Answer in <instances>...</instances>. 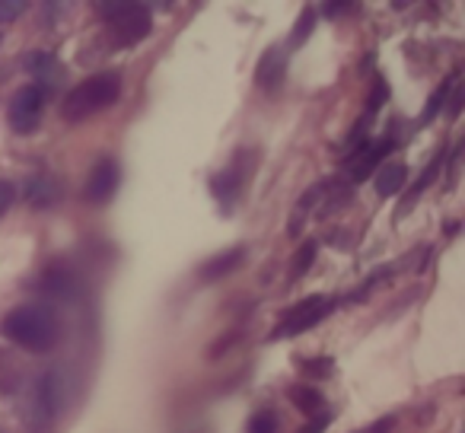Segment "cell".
Returning <instances> with one entry per match:
<instances>
[{
    "mask_svg": "<svg viewBox=\"0 0 465 433\" xmlns=\"http://www.w3.org/2000/svg\"><path fill=\"white\" fill-rule=\"evenodd\" d=\"M284 77H287V54L281 45L268 48L259 61V71H255V84L268 93H278L284 86Z\"/></svg>",
    "mask_w": 465,
    "mask_h": 433,
    "instance_id": "9c48e42d",
    "label": "cell"
},
{
    "mask_svg": "<svg viewBox=\"0 0 465 433\" xmlns=\"http://www.w3.org/2000/svg\"><path fill=\"white\" fill-rule=\"evenodd\" d=\"M26 198H29V204H35V207H52L54 201L61 198V188L54 185L48 175H35V179H29Z\"/></svg>",
    "mask_w": 465,
    "mask_h": 433,
    "instance_id": "9a60e30c",
    "label": "cell"
},
{
    "mask_svg": "<svg viewBox=\"0 0 465 433\" xmlns=\"http://www.w3.org/2000/svg\"><path fill=\"white\" fill-rule=\"evenodd\" d=\"M118 96H122V77L118 74H96V77L84 80V84L67 93L64 103H61V115L67 122H86L96 112L115 105Z\"/></svg>",
    "mask_w": 465,
    "mask_h": 433,
    "instance_id": "7a4b0ae2",
    "label": "cell"
},
{
    "mask_svg": "<svg viewBox=\"0 0 465 433\" xmlns=\"http://www.w3.org/2000/svg\"><path fill=\"white\" fill-rule=\"evenodd\" d=\"M42 105H45V90L39 84H29L14 93V99H10V124H14L16 134H33L39 128Z\"/></svg>",
    "mask_w": 465,
    "mask_h": 433,
    "instance_id": "8992f818",
    "label": "cell"
},
{
    "mask_svg": "<svg viewBox=\"0 0 465 433\" xmlns=\"http://www.w3.org/2000/svg\"><path fill=\"white\" fill-rule=\"evenodd\" d=\"M23 10H26V4H20V0H0V23L16 20Z\"/></svg>",
    "mask_w": 465,
    "mask_h": 433,
    "instance_id": "cb8c5ba5",
    "label": "cell"
},
{
    "mask_svg": "<svg viewBox=\"0 0 465 433\" xmlns=\"http://www.w3.org/2000/svg\"><path fill=\"white\" fill-rule=\"evenodd\" d=\"M99 14L109 23L115 42H122V45H137L153 29V16L143 4H99Z\"/></svg>",
    "mask_w": 465,
    "mask_h": 433,
    "instance_id": "277c9868",
    "label": "cell"
},
{
    "mask_svg": "<svg viewBox=\"0 0 465 433\" xmlns=\"http://www.w3.org/2000/svg\"><path fill=\"white\" fill-rule=\"evenodd\" d=\"M322 10L331 16V20H338V14H348V10H354V7H351V4H325Z\"/></svg>",
    "mask_w": 465,
    "mask_h": 433,
    "instance_id": "f1b7e54d",
    "label": "cell"
},
{
    "mask_svg": "<svg viewBox=\"0 0 465 433\" xmlns=\"http://www.w3.org/2000/svg\"><path fill=\"white\" fill-rule=\"evenodd\" d=\"M58 61H54V54H48V52H33V54H26V71L33 74L35 80H39V86L45 90L48 84H52L54 77H58Z\"/></svg>",
    "mask_w": 465,
    "mask_h": 433,
    "instance_id": "4fadbf2b",
    "label": "cell"
},
{
    "mask_svg": "<svg viewBox=\"0 0 465 433\" xmlns=\"http://www.w3.org/2000/svg\"><path fill=\"white\" fill-rule=\"evenodd\" d=\"M450 90H452V80H446V84H440L437 90H433V96H430V103H427V109H424V115H420V124H430L433 118H437V112L446 105V96H450Z\"/></svg>",
    "mask_w": 465,
    "mask_h": 433,
    "instance_id": "44dd1931",
    "label": "cell"
},
{
    "mask_svg": "<svg viewBox=\"0 0 465 433\" xmlns=\"http://www.w3.org/2000/svg\"><path fill=\"white\" fill-rule=\"evenodd\" d=\"M118 182H122V172H118L115 160H99L96 166L90 169V179L84 185V201L86 204H109L112 194L118 192Z\"/></svg>",
    "mask_w": 465,
    "mask_h": 433,
    "instance_id": "52a82bcc",
    "label": "cell"
},
{
    "mask_svg": "<svg viewBox=\"0 0 465 433\" xmlns=\"http://www.w3.org/2000/svg\"><path fill=\"white\" fill-rule=\"evenodd\" d=\"M4 335L14 344H20V348L45 354V350H52L54 344H58L61 322L52 306L26 303V306H16V310L4 319Z\"/></svg>",
    "mask_w": 465,
    "mask_h": 433,
    "instance_id": "6da1fadb",
    "label": "cell"
},
{
    "mask_svg": "<svg viewBox=\"0 0 465 433\" xmlns=\"http://www.w3.org/2000/svg\"><path fill=\"white\" fill-rule=\"evenodd\" d=\"M395 150V141L392 137H382V141H363L357 143V150L348 156V169H351V179L354 182H363L373 169L382 166L389 153Z\"/></svg>",
    "mask_w": 465,
    "mask_h": 433,
    "instance_id": "ba28073f",
    "label": "cell"
},
{
    "mask_svg": "<svg viewBox=\"0 0 465 433\" xmlns=\"http://www.w3.org/2000/svg\"><path fill=\"white\" fill-rule=\"evenodd\" d=\"M61 395H64V379H61L58 369H45L39 379L29 389V399L23 405V418H26V427L33 433H45L48 427L54 424L61 411Z\"/></svg>",
    "mask_w": 465,
    "mask_h": 433,
    "instance_id": "3957f363",
    "label": "cell"
},
{
    "mask_svg": "<svg viewBox=\"0 0 465 433\" xmlns=\"http://www.w3.org/2000/svg\"><path fill=\"white\" fill-rule=\"evenodd\" d=\"M386 96H389L386 84H382V80L376 77V80H373V96H370V103H367V115H373V112H380V105L386 103Z\"/></svg>",
    "mask_w": 465,
    "mask_h": 433,
    "instance_id": "603a6c76",
    "label": "cell"
},
{
    "mask_svg": "<svg viewBox=\"0 0 465 433\" xmlns=\"http://www.w3.org/2000/svg\"><path fill=\"white\" fill-rule=\"evenodd\" d=\"M242 172H246V169L240 166V162H232V166H226L223 172L220 175H213V192H217V198L223 201H232L236 198V192H240V185H242Z\"/></svg>",
    "mask_w": 465,
    "mask_h": 433,
    "instance_id": "5bb4252c",
    "label": "cell"
},
{
    "mask_svg": "<svg viewBox=\"0 0 465 433\" xmlns=\"http://www.w3.org/2000/svg\"><path fill=\"white\" fill-rule=\"evenodd\" d=\"M316 16H319V10H312V7H306L303 14H300L297 26H293V35H291L293 48H300L312 35V29H316Z\"/></svg>",
    "mask_w": 465,
    "mask_h": 433,
    "instance_id": "ffe728a7",
    "label": "cell"
},
{
    "mask_svg": "<svg viewBox=\"0 0 465 433\" xmlns=\"http://www.w3.org/2000/svg\"><path fill=\"white\" fill-rule=\"evenodd\" d=\"M23 386V367L14 354L0 350V392H16Z\"/></svg>",
    "mask_w": 465,
    "mask_h": 433,
    "instance_id": "2e32d148",
    "label": "cell"
},
{
    "mask_svg": "<svg viewBox=\"0 0 465 433\" xmlns=\"http://www.w3.org/2000/svg\"><path fill=\"white\" fill-rule=\"evenodd\" d=\"M331 310H335V300H331V297H322V293L300 300L297 306H291L287 312H281L278 325H274V331H272V341L303 335V331H310L312 325L322 322L325 316H331Z\"/></svg>",
    "mask_w": 465,
    "mask_h": 433,
    "instance_id": "5b68a950",
    "label": "cell"
},
{
    "mask_svg": "<svg viewBox=\"0 0 465 433\" xmlns=\"http://www.w3.org/2000/svg\"><path fill=\"white\" fill-rule=\"evenodd\" d=\"M303 369H310L312 376H329L331 373V360L322 357V360H303Z\"/></svg>",
    "mask_w": 465,
    "mask_h": 433,
    "instance_id": "484cf974",
    "label": "cell"
},
{
    "mask_svg": "<svg viewBox=\"0 0 465 433\" xmlns=\"http://www.w3.org/2000/svg\"><path fill=\"white\" fill-rule=\"evenodd\" d=\"M39 290L45 293V297H52V300H61V303H71V300H77L80 284H77V278H74V274L67 271V268L52 265V268H45V274H42Z\"/></svg>",
    "mask_w": 465,
    "mask_h": 433,
    "instance_id": "30bf717a",
    "label": "cell"
},
{
    "mask_svg": "<svg viewBox=\"0 0 465 433\" xmlns=\"http://www.w3.org/2000/svg\"><path fill=\"white\" fill-rule=\"evenodd\" d=\"M440 169H443V150H440V153H437V156H433V160H430V166H427V169H424V175H420V179H418V185H414V188H411V192H408L405 204H401V213H405V211H408V207H411V204H414V201H418V198H420V192H424V188H427V185H430V182H433V179H437V175H440Z\"/></svg>",
    "mask_w": 465,
    "mask_h": 433,
    "instance_id": "e0dca14e",
    "label": "cell"
},
{
    "mask_svg": "<svg viewBox=\"0 0 465 433\" xmlns=\"http://www.w3.org/2000/svg\"><path fill=\"white\" fill-rule=\"evenodd\" d=\"M392 427H395V418H380L376 424L363 427V430H354V433H392Z\"/></svg>",
    "mask_w": 465,
    "mask_h": 433,
    "instance_id": "83f0119b",
    "label": "cell"
},
{
    "mask_svg": "<svg viewBox=\"0 0 465 433\" xmlns=\"http://www.w3.org/2000/svg\"><path fill=\"white\" fill-rule=\"evenodd\" d=\"M291 399H293V405H297L303 414H310V418L319 411V408H322V392H319V389H312V386H293Z\"/></svg>",
    "mask_w": 465,
    "mask_h": 433,
    "instance_id": "ac0fdd59",
    "label": "cell"
},
{
    "mask_svg": "<svg viewBox=\"0 0 465 433\" xmlns=\"http://www.w3.org/2000/svg\"><path fill=\"white\" fill-rule=\"evenodd\" d=\"M462 86H456V93H452V105H450V115L456 118L459 115V109H462Z\"/></svg>",
    "mask_w": 465,
    "mask_h": 433,
    "instance_id": "f546056e",
    "label": "cell"
},
{
    "mask_svg": "<svg viewBox=\"0 0 465 433\" xmlns=\"http://www.w3.org/2000/svg\"><path fill=\"white\" fill-rule=\"evenodd\" d=\"M329 420H331V414H316V418H310V424L303 427L300 433H325V427H329Z\"/></svg>",
    "mask_w": 465,
    "mask_h": 433,
    "instance_id": "4316f807",
    "label": "cell"
},
{
    "mask_svg": "<svg viewBox=\"0 0 465 433\" xmlns=\"http://www.w3.org/2000/svg\"><path fill=\"white\" fill-rule=\"evenodd\" d=\"M405 175H408L405 162H382L380 175H376V194H382V198L395 194L401 185H405Z\"/></svg>",
    "mask_w": 465,
    "mask_h": 433,
    "instance_id": "7c38bea8",
    "label": "cell"
},
{
    "mask_svg": "<svg viewBox=\"0 0 465 433\" xmlns=\"http://www.w3.org/2000/svg\"><path fill=\"white\" fill-rule=\"evenodd\" d=\"M242 259H246V249H226V252H220V255H213L211 261H204V265L198 268V274H201V280H220V278H226L230 271H236V268L242 265Z\"/></svg>",
    "mask_w": 465,
    "mask_h": 433,
    "instance_id": "8fae6325",
    "label": "cell"
},
{
    "mask_svg": "<svg viewBox=\"0 0 465 433\" xmlns=\"http://www.w3.org/2000/svg\"><path fill=\"white\" fill-rule=\"evenodd\" d=\"M316 255H319V242L306 240L303 246L297 249V255H293V278H303V274L312 268V261H316Z\"/></svg>",
    "mask_w": 465,
    "mask_h": 433,
    "instance_id": "d6986e66",
    "label": "cell"
},
{
    "mask_svg": "<svg viewBox=\"0 0 465 433\" xmlns=\"http://www.w3.org/2000/svg\"><path fill=\"white\" fill-rule=\"evenodd\" d=\"M249 433H278V418L272 411L255 414L252 424H249Z\"/></svg>",
    "mask_w": 465,
    "mask_h": 433,
    "instance_id": "7402d4cb",
    "label": "cell"
},
{
    "mask_svg": "<svg viewBox=\"0 0 465 433\" xmlns=\"http://www.w3.org/2000/svg\"><path fill=\"white\" fill-rule=\"evenodd\" d=\"M14 198H16V188L10 185L7 179H0V217L10 211V204H14Z\"/></svg>",
    "mask_w": 465,
    "mask_h": 433,
    "instance_id": "d4e9b609",
    "label": "cell"
}]
</instances>
